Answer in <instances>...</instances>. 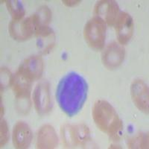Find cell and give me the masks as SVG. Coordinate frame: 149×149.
<instances>
[{
  "label": "cell",
  "mask_w": 149,
  "mask_h": 149,
  "mask_svg": "<svg viewBox=\"0 0 149 149\" xmlns=\"http://www.w3.org/2000/svg\"><path fill=\"white\" fill-rule=\"evenodd\" d=\"M37 44L43 53H46L54 44V34L52 29L48 26L37 27L35 31Z\"/></svg>",
  "instance_id": "5bb4252c"
},
{
  "label": "cell",
  "mask_w": 149,
  "mask_h": 149,
  "mask_svg": "<svg viewBox=\"0 0 149 149\" xmlns=\"http://www.w3.org/2000/svg\"><path fill=\"white\" fill-rule=\"evenodd\" d=\"M118 41L121 45L126 44L130 40L134 32V21L126 12H121L115 23Z\"/></svg>",
  "instance_id": "9c48e42d"
},
{
  "label": "cell",
  "mask_w": 149,
  "mask_h": 149,
  "mask_svg": "<svg viewBox=\"0 0 149 149\" xmlns=\"http://www.w3.org/2000/svg\"><path fill=\"white\" fill-rule=\"evenodd\" d=\"M0 139H1V143L0 146H4L7 142L8 141L9 139V130L8 127L7 122H5V120H2L1 122V131H0Z\"/></svg>",
  "instance_id": "ffe728a7"
},
{
  "label": "cell",
  "mask_w": 149,
  "mask_h": 149,
  "mask_svg": "<svg viewBox=\"0 0 149 149\" xmlns=\"http://www.w3.org/2000/svg\"><path fill=\"white\" fill-rule=\"evenodd\" d=\"M37 20V27L48 26L52 18V12L46 6L40 8L34 14Z\"/></svg>",
  "instance_id": "e0dca14e"
},
{
  "label": "cell",
  "mask_w": 149,
  "mask_h": 149,
  "mask_svg": "<svg viewBox=\"0 0 149 149\" xmlns=\"http://www.w3.org/2000/svg\"><path fill=\"white\" fill-rule=\"evenodd\" d=\"M33 101L37 113L40 115H45L51 111L52 103L48 82H40L36 86L33 93Z\"/></svg>",
  "instance_id": "8992f818"
},
{
  "label": "cell",
  "mask_w": 149,
  "mask_h": 149,
  "mask_svg": "<svg viewBox=\"0 0 149 149\" xmlns=\"http://www.w3.org/2000/svg\"><path fill=\"white\" fill-rule=\"evenodd\" d=\"M72 133L74 147L84 146L90 138V129L84 124L72 125Z\"/></svg>",
  "instance_id": "9a60e30c"
},
{
  "label": "cell",
  "mask_w": 149,
  "mask_h": 149,
  "mask_svg": "<svg viewBox=\"0 0 149 149\" xmlns=\"http://www.w3.org/2000/svg\"><path fill=\"white\" fill-rule=\"evenodd\" d=\"M18 71L31 81L39 79L43 72V61L39 56H31L23 61Z\"/></svg>",
  "instance_id": "30bf717a"
},
{
  "label": "cell",
  "mask_w": 149,
  "mask_h": 149,
  "mask_svg": "<svg viewBox=\"0 0 149 149\" xmlns=\"http://www.w3.org/2000/svg\"><path fill=\"white\" fill-rule=\"evenodd\" d=\"M130 93L134 104L138 109L148 113V87L142 80H135L130 86Z\"/></svg>",
  "instance_id": "ba28073f"
},
{
  "label": "cell",
  "mask_w": 149,
  "mask_h": 149,
  "mask_svg": "<svg viewBox=\"0 0 149 149\" xmlns=\"http://www.w3.org/2000/svg\"><path fill=\"white\" fill-rule=\"evenodd\" d=\"M32 140V132L27 124L18 122L13 130V143L16 148H27Z\"/></svg>",
  "instance_id": "7c38bea8"
},
{
  "label": "cell",
  "mask_w": 149,
  "mask_h": 149,
  "mask_svg": "<svg viewBox=\"0 0 149 149\" xmlns=\"http://www.w3.org/2000/svg\"><path fill=\"white\" fill-rule=\"evenodd\" d=\"M63 2L68 6H73L76 4L80 3L81 1H63Z\"/></svg>",
  "instance_id": "44dd1931"
},
{
  "label": "cell",
  "mask_w": 149,
  "mask_h": 149,
  "mask_svg": "<svg viewBox=\"0 0 149 149\" xmlns=\"http://www.w3.org/2000/svg\"><path fill=\"white\" fill-rule=\"evenodd\" d=\"M86 80L76 72H70L60 81L56 98L60 107L66 115L73 116L81 110L87 96Z\"/></svg>",
  "instance_id": "6da1fadb"
},
{
  "label": "cell",
  "mask_w": 149,
  "mask_h": 149,
  "mask_svg": "<svg viewBox=\"0 0 149 149\" xmlns=\"http://www.w3.org/2000/svg\"><path fill=\"white\" fill-rule=\"evenodd\" d=\"M5 2L13 20L17 21L23 19L26 11L22 3L19 1L14 0V1H6Z\"/></svg>",
  "instance_id": "2e32d148"
},
{
  "label": "cell",
  "mask_w": 149,
  "mask_h": 149,
  "mask_svg": "<svg viewBox=\"0 0 149 149\" xmlns=\"http://www.w3.org/2000/svg\"><path fill=\"white\" fill-rule=\"evenodd\" d=\"M61 134L65 146L67 148H74V142L72 133V125H65L61 129Z\"/></svg>",
  "instance_id": "d6986e66"
},
{
  "label": "cell",
  "mask_w": 149,
  "mask_h": 149,
  "mask_svg": "<svg viewBox=\"0 0 149 149\" xmlns=\"http://www.w3.org/2000/svg\"><path fill=\"white\" fill-rule=\"evenodd\" d=\"M31 83V81L28 79L20 72L17 70L14 76L12 77L10 85L14 95L18 100H29Z\"/></svg>",
  "instance_id": "8fae6325"
},
{
  "label": "cell",
  "mask_w": 149,
  "mask_h": 149,
  "mask_svg": "<svg viewBox=\"0 0 149 149\" xmlns=\"http://www.w3.org/2000/svg\"><path fill=\"white\" fill-rule=\"evenodd\" d=\"M37 28V20L33 14L20 20H12L9 24V32L17 40H26L35 34Z\"/></svg>",
  "instance_id": "277c9868"
},
{
  "label": "cell",
  "mask_w": 149,
  "mask_h": 149,
  "mask_svg": "<svg viewBox=\"0 0 149 149\" xmlns=\"http://www.w3.org/2000/svg\"><path fill=\"white\" fill-rule=\"evenodd\" d=\"M129 148H148V135L139 134L129 139L127 142Z\"/></svg>",
  "instance_id": "ac0fdd59"
},
{
  "label": "cell",
  "mask_w": 149,
  "mask_h": 149,
  "mask_svg": "<svg viewBox=\"0 0 149 149\" xmlns=\"http://www.w3.org/2000/svg\"><path fill=\"white\" fill-rule=\"evenodd\" d=\"M95 17L108 26H113L119 17L120 11L116 2L113 0H102L95 6Z\"/></svg>",
  "instance_id": "5b68a950"
},
{
  "label": "cell",
  "mask_w": 149,
  "mask_h": 149,
  "mask_svg": "<svg viewBox=\"0 0 149 149\" xmlns=\"http://www.w3.org/2000/svg\"><path fill=\"white\" fill-rule=\"evenodd\" d=\"M84 35L89 46L95 50H101L104 46L106 24L94 17L85 25Z\"/></svg>",
  "instance_id": "3957f363"
},
{
  "label": "cell",
  "mask_w": 149,
  "mask_h": 149,
  "mask_svg": "<svg viewBox=\"0 0 149 149\" xmlns=\"http://www.w3.org/2000/svg\"><path fill=\"white\" fill-rule=\"evenodd\" d=\"M125 56V51L122 45L113 42L106 47L102 54L103 63L109 70H113L120 66Z\"/></svg>",
  "instance_id": "52a82bcc"
},
{
  "label": "cell",
  "mask_w": 149,
  "mask_h": 149,
  "mask_svg": "<svg viewBox=\"0 0 149 149\" xmlns=\"http://www.w3.org/2000/svg\"><path fill=\"white\" fill-rule=\"evenodd\" d=\"M93 118L97 127L112 139H118L123 130L122 121L114 107L104 100H98L93 107Z\"/></svg>",
  "instance_id": "7a4b0ae2"
},
{
  "label": "cell",
  "mask_w": 149,
  "mask_h": 149,
  "mask_svg": "<svg viewBox=\"0 0 149 149\" xmlns=\"http://www.w3.org/2000/svg\"><path fill=\"white\" fill-rule=\"evenodd\" d=\"M58 136L52 126L45 125L40 127L37 133V148H54L58 146Z\"/></svg>",
  "instance_id": "4fadbf2b"
}]
</instances>
